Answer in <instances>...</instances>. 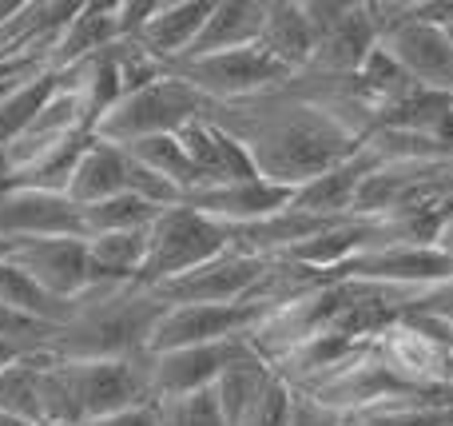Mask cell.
<instances>
[{
    "mask_svg": "<svg viewBox=\"0 0 453 426\" xmlns=\"http://www.w3.org/2000/svg\"><path fill=\"white\" fill-rule=\"evenodd\" d=\"M226 247H231V228L207 220L188 204H175L148 228V255L135 275V287L156 291V287L211 263Z\"/></svg>",
    "mask_w": 453,
    "mask_h": 426,
    "instance_id": "6da1fadb",
    "label": "cell"
},
{
    "mask_svg": "<svg viewBox=\"0 0 453 426\" xmlns=\"http://www.w3.org/2000/svg\"><path fill=\"white\" fill-rule=\"evenodd\" d=\"M211 116V104L175 72H164L159 80L127 92L108 116L96 124V140L108 143H135L148 136H175L180 128H188L191 120Z\"/></svg>",
    "mask_w": 453,
    "mask_h": 426,
    "instance_id": "7a4b0ae2",
    "label": "cell"
},
{
    "mask_svg": "<svg viewBox=\"0 0 453 426\" xmlns=\"http://www.w3.org/2000/svg\"><path fill=\"white\" fill-rule=\"evenodd\" d=\"M175 76L188 80L207 104H247L258 96H271L295 80V72L282 68L266 48H234V52L203 56V60H183L175 64Z\"/></svg>",
    "mask_w": 453,
    "mask_h": 426,
    "instance_id": "3957f363",
    "label": "cell"
},
{
    "mask_svg": "<svg viewBox=\"0 0 453 426\" xmlns=\"http://www.w3.org/2000/svg\"><path fill=\"white\" fill-rule=\"evenodd\" d=\"M271 315V307L258 299L242 303H175L159 315V323L151 327L148 355H164V351L180 347H203V343H223V339H242L250 335L263 319Z\"/></svg>",
    "mask_w": 453,
    "mask_h": 426,
    "instance_id": "277c9868",
    "label": "cell"
},
{
    "mask_svg": "<svg viewBox=\"0 0 453 426\" xmlns=\"http://www.w3.org/2000/svg\"><path fill=\"white\" fill-rule=\"evenodd\" d=\"M76 387V403L84 422L111 419L119 411L156 403L148 379V355L135 359H64Z\"/></svg>",
    "mask_w": 453,
    "mask_h": 426,
    "instance_id": "5b68a950",
    "label": "cell"
},
{
    "mask_svg": "<svg viewBox=\"0 0 453 426\" xmlns=\"http://www.w3.org/2000/svg\"><path fill=\"white\" fill-rule=\"evenodd\" d=\"M271 263L274 259L239 252V247H226L211 263H203V267L156 287L151 295H156L159 303H167V307H175V303H242V299H255V291L263 287Z\"/></svg>",
    "mask_w": 453,
    "mask_h": 426,
    "instance_id": "8992f818",
    "label": "cell"
},
{
    "mask_svg": "<svg viewBox=\"0 0 453 426\" xmlns=\"http://www.w3.org/2000/svg\"><path fill=\"white\" fill-rule=\"evenodd\" d=\"M4 259H12L24 275H32L48 295L64 303H76L92 291V271H88V239L84 236H56V239H24L8 244Z\"/></svg>",
    "mask_w": 453,
    "mask_h": 426,
    "instance_id": "52a82bcc",
    "label": "cell"
},
{
    "mask_svg": "<svg viewBox=\"0 0 453 426\" xmlns=\"http://www.w3.org/2000/svg\"><path fill=\"white\" fill-rule=\"evenodd\" d=\"M88 132H96L92 116H88V104H84V96L76 92V84L68 80V72H64V84L56 88V96L40 108V116L4 148L8 175L24 172V167H32L36 159H44L48 151L64 148L68 140L88 136Z\"/></svg>",
    "mask_w": 453,
    "mask_h": 426,
    "instance_id": "ba28073f",
    "label": "cell"
},
{
    "mask_svg": "<svg viewBox=\"0 0 453 426\" xmlns=\"http://www.w3.org/2000/svg\"><path fill=\"white\" fill-rule=\"evenodd\" d=\"M250 351V335L223 343H203V347H180L164 351V355H148V379L151 399H175V395H196V391L215 387V379L234 363V359Z\"/></svg>",
    "mask_w": 453,
    "mask_h": 426,
    "instance_id": "9c48e42d",
    "label": "cell"
},
{
    "mask_svg": "<svg viewBox=\"0 0 453 426\" xmlns=\"http://www.w3.org/2000/svg\"><path fill=\"white\" fill-rule=\"evenodd\" d=\"M56 236H84L80 207L68 196L32 188H0V252L8 244Z\"/></svg>",
    "mask_w": 453,
    "mask_h": 426,
    "instance_id": "30bf717a",
    "label": "cell"
},
{
    "mask_svg": "<svg viewBox=\"0 0 453 426\" xmlns=\"http://www.w3.org/2000/svg\"><path fill=\"white\" fill-rule=\"evenodd\" d=\"M290 199H295L290 188H279V183H266L263 175H255V180L219 183V188H199L183 196V204L196 207L207 220L223 223V228H250V223H263L271 215H282Z\"/></svg>",
    "mask_w": 453,
    "mask_h": 426,
    "instance_id": "8fae6325",
    "label": "cell"
},
{
    "mask_svg": "<svg viewBox=\"0 0 453 426\" xmlns=\"http://www.w3.org/2000/svg\"><path fill=\"white\" fill-rule=\"evenodd\" d=\"M378 44L402 64V72L418 88L453 96V44H449L446 28H434V24H422L410 16L402 28H394Z\"/></svg>",
    "mask_w": 453,
    "mask_h": 426,
    "instance_id": "7c38bea8",
    "label": "cell"
},
{
    "mask_svg": "<svg viewBox=\"0 0 453 426\" xmlns=\"http://www.w3.org/2000/svg\"><path fill=\"white\" fill-rule=\"evenodd\" d=\"M175 136H180L191 167H196L199 188H219V183H239V180H255L258 175L247 148H242L226 128L215 124L211 116L191 120V124L180 128Z\"/></svg>",
    "mask_w": 453,
    "mask_h": 426,
    "instance_id": "4fadbf2b",
    "label": "cell"
},
{
    "mask_svg": "<svg viewBox=\"0 0 453 426\" xmlns=\"http://www.w3.org/2000/svg\"><path fill=\"white\" fill-rule=\"evenodd\" d=\"M378 164H382V159L362 143V151H354L346 164L330 167L326 175H319V180H311L306 188H298L295 199H290V212L311 215V220H330V223L350 220L354 204H358L362 183L378 172Z\"/></svg>",
    "mask_w": 453,
    "mask_h": 426,
    "instance_id": "5bb4252c",
    "label": "cell"
},
{
    "mask_svg": "<svg viewBox=\"0 0 453 426\" xmlns=\"http://www.w3.org/2000/svg\"><path fill=\"white\" fill-rule=\"evenodd\" d=\"M215 0H167V4L156 8L143 32L135 36V44L148 56H156L164 68H175L183 56L196 48L199 32H203L207 16H211Z\"/></svg>",
    "mask_w": 453,
    "mask_h": 426,
    "instance_id": "9a60e30c",
    "label": "cell"
},
{
    "mask_svg": "<svg viewBox=\"0 0 453 426\" xmlns=\"http://www.w3.org/2000/svg\"><path fill=\"white\" fill-rule=\"evenodd\" d=\"M119 40H124V32H119V4H108V0L80 4V12L72 16V24L64 28V36L56 40L52 56H48V68L72 72L76 64L92 60L96 52L116 48Z\"/></svg>",
    "mask_w": 453,
    "mask_h": 426,
    "instance_id": "2e32d148",
    "label": "cell"
},
{
    "mask_svg": "<svg viewBox=\"0 0 453 426\" xmlns=\"http://www.w3.org/2000/svg\"><path fill=\"white\" fill-rule=\"evenodd\" d=\"M374 48H378V32L366 4H350V12L314 44L311 72H322V76H358V68L366 64V56Z\"/></svg>",
    "mask_w": 453,
    "mask_h": 426,
    "instance_id": "e0dca14e",
    "label": "cell"
},
{
    "mask_svg": "<svg viewBox=\"0 0 453 426\" xmlns=\"http://www.w3.org/2000/svg\"><path fill=\"white\" fill-rule=\"evenodd\" d=\"M263 16H266L263 0H215L196 48H191L183 60H203V56H219V52L258 44V36H263Z\"/></svg>",
    "mask_w": 453,
    "mask_h": 426,
    "instance_id": "ac0fdd59",
    "label": "cell"
},
{
    "mask_svg": "<svg viewBox=\"0 0 453 426\" xmlns=\"http://www.w3.org/2000/svg\"><path fill=\"white\" fill-rule=\"evenodd\" d=\"M258 48H266L282 68L303 76L314 64V32H311V20H306L303 4H295V0H266Z\"/></svg>",
    "mask_w": 453,
    "mask_h": 426,
    "instance_id": "d6986e66",
    "label": "cell"
},
{
    "mask_svg": "<svg viewBox=\"0 0 453 426\" xmlns=\"http://www.w3.org/2000/svg\"><path fill=\"white\" fill-rule=\"evenodd\" d=\"M124 191H127V151L119 143L92 140L84 148V156L76 159V172H72L64 196L76 207H88L100 204V199L124 196Z\"/></svg>",
    "mask_w": 453,
    "mask_h": 426,
    "instance_id": "ffe728a7",
    "label": "cell"
},
{
    "mask_svg": "<svg viewBox=\"0 0 453 426\" xmlns=\"http://www.w3.org/2000/svg\"><path fill=\"white\" fill-rule=\"evenodd\" d=\"M0 307L36 319V323L52 327V331H64V327L76 319V303H64V299H56V295H48L36 279L24 275L4 255H0Z\"/></svg>",
    "mask_w": 453,
    "mask_h": 426,
    "instance_id": "44dd1931",
    "label": "cell"
},
{
    "mask_svg": "<svg viewBox=\"0 0 453 426\" xmlns=\"http://www.w3.org/2000/svg\"><path fill=\"white\" fill-rule=\"evenodd\" d=\"M274 375H279V371H274V367L266 363L255 347L242 351V355L226 367L219 379H215V387H211L215 399H219V411H223L226 426H239L242 422V414H247L250 407H255V399L271 387Z\"/></svg>",
    "mask_w": 453,
    "mask_h": 426,
    "instance_id": "7402d4cb",
    "label": "cell"
},
{
    "mask_svg": "<svg viewBox=\"0 0 453 426\" xmlns=\"http://www.w3.org/2000/svg\"><path fill=\"white\" fill-rule=\"evenodd\" d=\"M148 255V231H127V236H92L88 239V271L92 287L135 283Z\"/></svg>",
    "mask_w": 453,
    "mask_h": 426,
    "instance_id": "603a6c76",
    "label": "cell"
},
{
    "mask_svg": "<svg viewBox=\"0 0 453 426\" xmlns=\"http://www.w3.org/2000/svg\"><path fill=\"white\" fill-rule=\"evenodd\" d=\"M52 351H28V355L12 359L0 371V411L16 414L24 422L44 426V403H40V383H44V367Z\"/></svg>",
    "mask_w": 453,
    "mask_h": 426,
    "instance_id": "cb8c5ba5",
    "label": "cell"
},
{
    "mask_svg": "<svg viewBox=\"0 0 453 426\" xmlns=\"http://www.w3.org/2000/svg\"><path fill=\"white\" fill-rule=\"evenodd\" d=\"M164 212L167 207H156V204H148V199L124 191V196H111V199H100V204L80 207V223H84V239L127 236V231H148Z\"/></svg>",
    "mask_w": 453,
    "mask_h": 426,
    "instance_id": "d4e9b609",
    "label": "cell"
},
{
    "mask_svg": "<svg viewBox=\"0 0 453 426\" xmlns=\"http://www.w3.org/2000/svg\"><path fill=\"white\" fill-rule=\"evenodd\" d=\"M60 84H64V72L40 68L36 76L20 80V84H16L12 92L4 96V104H0V151H4L8 143H12L16 136H20L24 128H28L32 120L40 116V108L52 100Z\"/></svg>",
    "mask_w": 453,
    "mask_h": 426,
    "instance_id": "484cf974",
    "label": "cell"
},
{
    "mask_svg": "<svg viewBox=\"0 0 453 426\" xmlns=\"http://www.w3.org/2000/svg\"><path fill=\"white\" fill-rule=\"evenodd\" d=\"M124 151L135 159V164L148 167V172H156L159 180L175 183L183 196L199 191V175H196V167H191L188 151H183L180 136H148V140L124 143Z\"/></svg>",
    "mask_w": 453,
    "mask_h": 426,
    "instance_id": "4316f807",
    "label": "cell"
},
{
    "mask_svg": "<svg viewBox=\"0 0 453 426\" xmlns=\"http://www.w3.org/2000/svg\"><path fill=\"white\" fill-rule=\"evenodd\" d=\"M159 426H226L219 399L215 391H196V395H175V399H159L156 403Z\"/></svg>",
    "mask_w": 453,
    "mask_h": 426,
    "instance_id": "83f0119b",
    "label": "cell"
},
{
    "mask_svg": "<svg viewBox=\"0 0 453 426\" xmlns=\"http://www.w3.org/2000/svg\"><path fill=\"white\" fill-rule=\"evenodd\" d=\"M290 407H295V387H290L282 375H274L271 387L255 399L239 426H290Z\"/></svg>",
    "mask_w": 453,
    "mask_h": 426,
    "instance_id": "f1b7e54d",
    "label": "cell"
},
{
    "mask_svg": "<svg viewBox=\"0 0 453 426\" xmlns=\"http://www.w3.org/2000/svg\"><path fill=\"white\" fill-rule=\"evenodd\" d=\"M406 315H430L453 331V275L441 279V283H434V287H422V291L410 299Z\"/></svg>",
    "mask_w": 453,
    "mask_h": 426,
    "instance_id": "f546056e",
    "label": "cell"
},
{
    "mask_svg": "<svg viewBox=\"0 0 453 426\" xmlns=\"http://www.w3.org/2000/svg\"><path fill=\"white\" fill-rule=\"evenodd\" d=\"M52 335H56L52 327L36 323V319H28V315H16V311H8V307H0V339L24 343V347H48Z\"/></svg>",
    "mask_w": 453,
    "mask_h": 426,
    "instance_id": "4dcf8cb0",
    "label": "cell"
},
{
    "mask_svg": "<svg viewBox=\"0 0 453 426\" xmlns=\"http://www.w3.org/2000/svg\"><path fill=\"white\" fill-rule=\"evenodd\" d=\"M290 426H350L346 414H338L334 407L319 403L306 391H295V407H290Z\"/></svg>",
    "mask_w": 453,
    "mask_h": 426,
    "instance_id": "1f68e13d",
    "label": "cell"
},
{
    "mask_svg": "<svg viewBox=\"0 0 453 426\" xmlns=\"http://www.w3.org/2000/svg\"><path fill=\"white\" fill-rule=\"evenodd\" d=\"M414 20L434 28H453V0H414Z\"/></svg>",
    "mask_w": 453,
    "mask_h": 426,
    "instance_id": "d6a6232c",
    "label": "cell"
},
{
    "mask_svg": "<svg viewBox=\"0 0 453 426\" xmlns=\"http://www.w3.org/2000/svg\"><path fill=\"white\" fill-rule=\"evenodd\" d=\"M92 426H159V414H156V403H143V407L119 411V414H111V419H100Z\"/></svg>",
    "mask_w": 453,
    "mask_h": 426,
    "instance_id": "836d02e7",
    "label": "cell"
},
{
    "mask_svg": "<svg viewBox=\"0 0 453 426\" xmlns=\"http://www.w3.org/2000/svg\"><path fill=\"white\" fill-rule=\"evenodd\" d=\"M28 351H44V347H24V343H8V339H0V371H4L12 359H20V355H28Z\"/></svg>",
    "mask_w": 453,
    "mask_h": 426,
    "instance_id": "e575fe53",
    "label": "cell"
},
{
    "mask_svg": "<svg viewBox=\"0 0 453 426\" xmlns=\"http://www.w3.org/2000/svg\"><path fill=\"white\" fill-rule=\"evenodd\" d=\"M0 426H36V422H24V419H16V414L0 411Z\"/></svg>",
    "mask_w": 453,
    "mask_h": 426,
    "instance_id": "d590c367",
    "label": "cell"
},
{
    "mask_svg": "<svg viewBox=\"0 0 453 426\" xmlns=\"http://www.w3.org/2000/svg\"><path fill=\"white\" fill-rule=\"evenodd\" d=\"M32 76H36V72H32ZM20 80H28V76H20ZM20 80H4V84H0V104H4V96H8V92H12V88H16V84H20Z\"/></svg>",
    "mask_w": 453,
    "mask_h": 426,
    "instance_id": "8d00e7d4",
    "label": "cell"
},
{
    "mask_svg": "<svg viewBox=\"0 0 453 426\" xmlns=\"http://www.w3.org/2000/svg\"><path fill=\"white\" fill-rule=\"evenodd\" d=\"M44 426H92V422H44Z\"/></svg>",
    "mask_w": 453,
    "mask_h": 426,
    "instance_id": "74e56055",
    "label": "cell"
},
{
    "mask_svg": "<svg viewBox=\"0 0 453 426\" xmlns=\"http://www.w3.org/2000/svg\"><path fill=\"white\" fill-rule=\"evenodd\" d=\"M446 32H449V44H453V28H446Z\"/></svg>",
    "mask_w": 453,
    "mask_h": 426,
    "instance_id": "f35d334b",
    "label": "cell"
},
{
    "mask_svg": "<svg viewBox=\"0 0 453 426\" xmlns=\"http://www.w3.org/2000/svg\"><path fill=\"white\" fill-rule=\"evenodd\" d=\"M449 100H453V96H449Z\"/></svg>",
    "mask_w": 453,
    "mask_h": 426,
    "instance_id": "ab89813d",
    "label": "cell"
}]
</instances>
